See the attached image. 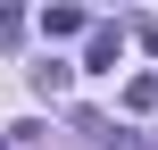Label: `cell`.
Masks as SVG:
<instances>
[{"mask_svg":"<svg viewBox=\"0 0 158 150\" xmlns=\"http://www.w3.org/2000/svg\"><path fill=\"white\" fill-rule=\"evenodd\" d=\"M117 50H125V33L92 17V33H83V67H117Z\"/></svg>","mask_w":158,"mask_h":150,"instance_id":"6da1fadb","label":"cell"},{"mask_svg":"<svg viewBox=\"0 0 158 150\" xmlns=\"http://www.w3.org/2000/svg\"><path fill=\"white\" fill-rule=\"evenodd\" d=\"M42 33H50V42H83L92 17H83V8H42Z\"/></svg>","mask_w":158,"mask_h":150,"instance_id":"7a4b0ae2","label":"cell"},{"mask_svg":"<svg viewBox=\"0 0 158 150\" xmlns=\"http://www.w3.org/2000/svg\"><path fill=\"white\" fill-rule=\"evenodd\" d=\"M75 134H92V142H100V150H150V142H142V134H108V117H92V109L75 117Z\"/></svg>","mask_w":158,"mask_h":150,"instance_id":"3957f363","label":"cell"},{"mask_svg":"<svg viewBox=\"0 0 158 150\" xmlns=\"http://www.w3.org/2000/svg\"><path fill=\"white\" fill-rule=\"evenodd\" d=\"M33 92H42V100H50V92H67V67H58V58H42V67H33Z\"/></svg>","mask_w":158,"mask_h":150,"instance_id":"277c9868","label":"cell"},{"mask_svg":"<svg viewBox=\"0 0 158 150\" xmlns=\"http://www.w3.org/2000/svg\"><path fill=\"white\" fill-rule=\"evenodd\" d=\"M125 109H158V75H133L125 84Z\"/></svg>","mask_w":158,"mask_h":150,"instance_id":"5b68a950","label":"cell"},{"mask_svg":"<svg viewBox=\"0 0 158 150\" xmlns=\"http://www.w3.org/2000/svg\"><path fill=\"white\" fill-rule=\"evenodd\" d=\"M133 33H142V50H150V58H158V17H142Z\"/></svg>","mask_w":158,"mask_h":150,"instance_id":"8992f818","label":"cell"}]
</instances>
